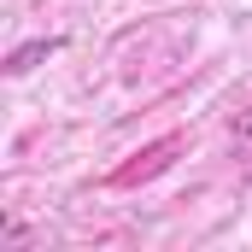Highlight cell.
<instances>
[{"label": "cell", "mask_w": 252, "mask_h": 252, "mask_svg": "<svg viewBox=\"0 0 252 252\" xmlns=\"http://www.w3.org/2000/svg\"><path fill=\"white\" fill-rule=\"evenodd\" d=\"M53 47H59V41H30V47H18V53H12V59H6V70H12V76H24V70H30V64H35V59H47V53H53Z\"/></svg>", "instance_id": "6da1fadb"}]
</instances>
